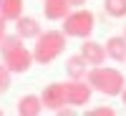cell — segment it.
<instances>
[{"label":"cell","mask_w":126,"mask_h":116,"mask_svg":"<svg viewBox=\"0 0 126 116\" xmlns=\"http://www.w3.org/2000/svg\"><path fill=\"white\" fill-rule=\"evenodd\" d=\"M40 101H43L46 109L58 111L66 103V83H50V86H46V91L40 93Z\"/></svg>","instance_id":"8992f818"},{"label":"cell","mask_w":126,"mask_h":116,"mask_svg":"<svg viewBox=\"0 0 126 116\" xmlns=\"http://www.w3.org/2000/svg\"><path fill=\"white\" fill-rule=\"evenodd\" d=\"M103 13L111 18H126V0H103Z\"/></svg>","instance_id":"5bb4252c"},{"label":"cell","mask_w":126,"mask_h":116,"mask_svg":"<svg viewBox=\"0 0 126 116\" xmlns=\"http://www.w3.org/2000/svg\"><path fill=\"white\" fill-rule=\"evenodd\" d=\"M18 46H23V38H20L18 33L15 35H5L3 40H0V50H3V53H8V50H13Z\"/></svg>","instance_id":"9a60e30c"},{"label":"cell","mask_w":126,"mask_h":116,"mask_svg":"<svg viewBox=\"0 0 126 116\" xmlns=\"http://www.w3.org/2000/svg\"><path fill=\"white\" fill-rule=\"evenodd\" d=\"M119 96H121V101H124V103H126V86H124V91H121V93H119Z\"/></svg>","instance_id":"ffe728a7"},{"label":"cell","mask_w":126,"mask_h":116,"mask_svg":"<svg viewBox=\"0 0 126 116\" xmlns=\"http://www.w3.org/2000/svg\"><path fill=\"white\" fill-rule=\"evenodd\" d=\"M106 56L113 58V61H126V38L124 35H113L106 40Z\"/></svg>","instance_id":"8fae6325"},{"label":"cell","mask_w":126,"mask_h":116,"mask_svg":"<svg viewBox=\"0 0 126 116\" xmlns=\"http://www.w3.org/2000/svg\"><path fill=\"white\" fill-rule=\"evenodd\" d=\"M63 48H66V33L63 30H46V33L38 35V43L33 48V58L40 66H48L63 53Z\"/></svg>","instance_id":"6da1fadb"},{"label":"cell","mask_w":126,"mask_h":116,"mask_svg":"<svg viewBox=\"0 0 126 116\" xmlns=\"http://www.w3.org/2000/svg\"><path fill=\"white\" fill-rule=\"evenodd\" d=\"M63 20H66V23H63V33L71 35V38H83V40L93 33V25H96L93 13H91V10H83V8L68 13Z\"/></svg>","instance_id":"3957f363"},{"label":"cell","mask_w":126,"mask_h":116,"mask_svg":"<svg viewBox=\"0 0 126 116\" xmlns=\"http://www.w3.org/2000/svg\"><path fill=\"white\" fill-rule=\"evenodd\" d=\"M71 3L68 0H46V5H43V13L48 20H63L68 13H71Z\"/></svg>","instance_id":"ba28073f"},{"label":"cell","mask_w":126,"mask_h":116,"mask_svg":"<svg viewBox=\"0 0 126 116\" xmlns=\"http://www.w3.org/2000/svg\"><path fill=\"white\" fill-rule=\"evenodd\" d=\"M33 53L25 48V46H18L13 50H8V53H3V63L10 68V73H25L30 66H33Z\"/></svg>","instance_id":"277c9868"},{"label":"cell","mask_w":126,"mask_h":116,"mask_svg":"<svg viewBox=\"0 0 126 116\" xmlns=\"http://www.w3.org/2000/svg\"><path fill=\"white\" fill-rule=\"evenodd\" d=\"M40 111H43V101H40V96L28 93V96H23L18 101V114L20 116H38Z\"/></svg>","instance_id":"9c48e42d"},{"label":"cell","mask_w":126,"mask_h":116,"mask_svg":"<svg viewBox=\"0 0 126 116\" xmlns=\"http://www.w3.org/2000/svg\"><path fill=\"white\" fill-rule=\"evenodd\" d=\"M68 3H71L73 8H83V5H86V3H88V0H68Z\"/></svg>","instance_id":"d6986e66"},{"label":"cell","mask_w":126,"mask_h":116,"mask_svg":"<svg viewBox=\"0 0 126 116\" xmlns=\"http://www.w3.org/2000/svg\"><path fill=\"white\" fill-rule=\"evenodd\" d=\"M8 88H10V68L0 63V93H5Z\"/></svg>","instance_id":"2e32d148"},{"label":"cell","mask_w":126,"mask_h":116,"mask_svg":"<svg viewBox=\"0 0 126 116\" xmlns=\"http://www.w3.org/2000/svg\"><path fill=\"white\" fill-rule=\"evenodd\" d=\"M86 81L91 83L93 91H101L106 96H119L124 91V86H126L124 76L116 68H103V66H93V71H88Z\"/></svg>","instance_id":"7a4b0ae2"},{"label":"cell","mask_w":126,"mask_h":116,"mask_svg":"<svg viewBox=\"0 0 126 116\" xmlns=\"http://www.w3.org/2000/svg\"><path fill=\"white\" fill-rule=\"evenodd\" d=\"M0 114H3V111H0Z\"/></svg>","instance_id":"603a6c76"},{"label":"cell","mask_w":126,"mask_h":116,"mask_svg":"<svg viewBox=\"0 0 126 116\" xmlns=\"http://www.w3.org/2000/svg\"><path fill=\"white\" fill-rule=\"evenodd\" d=\"M86 68H88V61L83 58L81 53H78V56H71V58L66 61V71H68L71 78H86V76H88Z\"/></svg>","instance_id":"7c38bea8"},{"label":"cell","mask_w":126,"mask_h":116,"mask_svg":"<svg viewBox=\"0 0 126 116\" xmlns=\"http://www.w3.org/2000/svg\"><path fill=\"white\" fill-rule=\"evenodd\" d=\"M124 38H126V25H124Z\"/></svg>","instance_id":"44dd1931"},{"label":"cell","mask_w":126,"mask_h":116,"mask_svg":"<svg viewBox=\"0 0 126 116\" xmlns=\"http://www.w3.org/2000/svg\"><path fill=\"white\" fill-rule=\"evenodd\" d=\"M0 3H3V0H0Z\"/></svg>","instance_id":"7402d4cb"},{"label":"cell","mask_w":126,"mask_h":116,"mask_svg":"<svg viewBox=\"0 0 126 116\" xmlns=\"http://www.w3.org/2000/svg\"><path fill=\"white\" fill-rule=\"evenodd\" d=\"M88 114H91V116H111L113 109H111V106H98V109H91Z\"/></svg>","instance_id":"e0dca14e"},{"label":"cell","mask_w":126,"mask_h":116,"mask_svg":"<svg viewBox=\"0 0 126 116\" xmlns=\"http://www.w3.org/2000/svg\"><path fill=\"white\" fill-rule=\"evenodd\" d=\"M91 83H81V78H73L71 83H66V103L71 106H83L91 99Z\"/></svg>","instance_id":"5b68a950"},{"label":"cell","mask_w":126,"mask_h":116,"mask_svg":"<svg viewBox=\"0 0 126 116\" xmlns=\"http://www.w3.org/2000/svg\"><path fill=\"white\" fill-rule=\"evenodd\" d=\"M3 38H5V18L0 15V40H3Z\"/></svg>","instance_id":"ac0fdd59"},{"label":"cell","mask_w":126,"mask_h":116,"mask_svg":"<svg viewBox=\"0 0 126 116\" xmlns=\"http://www.w3.org/2000/svg\"><path fill=\"white\" fill-rule=\"evenodd\" d=\"M23 13V0H3L0 3V15L5 20H18Z\"/></svg>","instance_id":"4fadbf2b"},{"label":"cell","mask_w":126,"mask_h":116,"mask_svg":"<svg viewBox=\"0 0 126 116\" xmlns=\"http://www.w3.org/2000/svg\"><path fill=\"white\" fill-rule=\"evenodd\" d=\"M81 56L88 61V66H101L106 61V48L101 43H93V40L86 38V43H81Z\"/></svg>","instance_id":"52a82bcc"},{"label":"cell","mask_w":126,"mask_h":116,"mask_svg":"<svg viewBox=\"0 0 126 116\" xmlns=\"http://www.w3.org/2000/svg\"><path fill=\"white\" fill-rule=\"evenodd\" d=\"M15 33L20 38H38L40 35V23L33 20V18H23V15H20L15 20Z\"/></svg>","instance_id":"30bf717a"}]
</instances>
